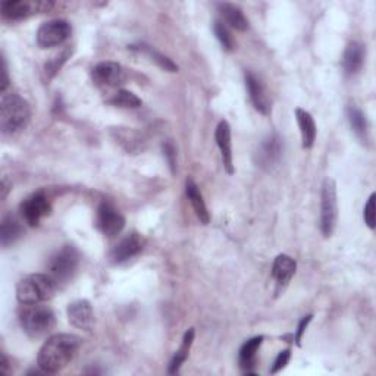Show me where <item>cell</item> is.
<instances>
[{"label":"cell","mask_w":376,"mask_h":376,"mask_svg":"<svg viewBox=\"0 0 376 376\" xmlns=\"http://www.w3.org/2000/svg\"><path fill=\"white\" fill-rule=\"evenodd\" d=\"M81 346V339L71 334H56L42 346L37 365L46 373H57L66 368L68 363L75 357Z\"/></svg>","instance_id":"1"},{"label":"cell","mask_w":376,"mask_h":376,"mask_svg":"<svg viewBox=\"0 0 376 376\" xmlns=\"http://www.w3.org/2000/svg\"><path fill=\"white\" fill-rule=\"evenodd\" d=\"M57 284L48 274H33L24 278L17 285V298L21 305H40L51 300Z\"/></svg>","instance_id":"2"},{"label":"cell","mask_w":376,"mask_h":376,"mask_svg":"<svg viewBox=\"0 0 376 376\" xmlns=\"http://www.w3.org/2000/svg\"><path fill=\"white\" fill-rule=\"evenodd\" d=\"M30 105L18 94H3L0 103V128L5 134H14L30 120Z\"/></svg>","instance_id":"3"},{"label":"cell","mask_w":376,"mask_h":376,"mask_svg":"<svg viewBox=\"0 0 376 376\" xmlns=\"http://www.w3.org/2000/svg\"><path fill=\"white\" fill-rule=\"evenodd\" d=\"M19 322L24 332L31 338H42L52 332L56 323L55 313L47 306L24 305L19 313Z\"/></svg>","instance_id":"4"},{"label":"cell","mask_w":376,"mask_h":376,"mask_svg":"<svg viewBox=\"0 0 376 376\" xmlns=\"http://www.w3.org/2000/svg\"><path fill=\"white\" fill-rule=\"evenodd\" d=\"M80 263V253L75 247L65 246L57 250L47 263V274L51 275L55 283L64 284L69 281L72 275L78 269Z\"/></svg>","instance_id":"5"},{"label":"cell","mask_w":376,"mask_h":376,"mask_svg":"<svg viewBox=\"0 0 376 376\" xmlns=\"http://www.w3.org/2000/svg\"><path fill=\"white\" fill-rule=\"evenodd\" d=\"M338 220V200L337 186L334 179L326 178L322 186L321 196V231L323 237H331L335 231Z\"/></svg>","instance_id":"6"},{"label":"cell","mask_w":376,"mask_h":376,"mask_svg":"<svg viewBox=\"0 0 376 376\" xmlns=\"http://www.w3.org/2000/svg\"><path fill=\"white\" fill-rule=\"evenodd\" d=\"M72 34L71 24L65 19H52L44 22L37 31V44L43 48L64 44Z\"/></svg>","instance_id":"7"},{"label":"cell","mask_w":376,"mask_h":376,"mask_svg":"<svg viewBox=\"0 0 376 376\" xmlns=\"http://www.w3.org/2000/svg\"><path fill=\"white\" fill-rule=\"evenodd\" d=\"M96 226L106 237H115L120 234L125 226V217L114 204L103 202L97 209Z\"/></svg>","instance_id":"8"},{"label":"cell","mask_w":376,"mask_h":376,"mask_svg":"<svg viewBox=\"0 0 376 376\" xmlns=\"http://www.w3.org/2000/svg\"><path fill=\"white\" fill-rule=\"evenodd\" d=\"M19 212L22 220L30 226H37L43 217L51 215L52 206L44 193H35L33 196L27 197L19 206Z\"/></svg>","instance_id":"9"},{"label":"cell","mask_w":376,"mask_h":376,"mask_svg":"<svg viewBox=\"0 0 376 376\" xmlns=\"http://www.w3.org/2000/svg\"><path fill=\"white\" fill-rule=\"evenodd\" d=\"M284 153V143L283 138L278 134H271L268 138H265L256 152V163L265 171H272L278 163L281 162Z\"/></svg>","instance_id":"10"},{"label":"cell","mask_w":376,"mask_h":376,"mask_svg":"<svg viewBox=\"0 0 376 376\" xmlns=\"http://www.w3.org/2000/svg\"><path fill=\"white\" fill-rule=\"evenodd\" d=\"M53 6L51 2H28V0H6L2 3V17L9 21L26 19L34 12H46Z\"/></svg>","instance_id":"11"},{"label":"cell","mask_w":376,"mask_h":376,"mask_svg":"<svg viewBox=\"0 0 376 376\" xmlns=\"http://www.w3.org/2000/svg\"><path fill=\"white\" fill-rule=\"evenodd\" d=\"M93 81L99 87H116L125 80V71L116 62H100L91 71Z\"/></svg>","instance_id":"12"},{"label":"cell","mask_w":376,"mask_h":376,"mask_svg":"<svg viewBox=\"0 0 376 376\" xmlns=\"http://www.w3.org/2000/svg\"><path fill=\"white\" fill-rule=\"evenodd\" d=\"M144 244H145V240L143 235L137 233L128 234L115 246V249L111 253V259L114 263L128 262L129 259L136 258L138 253H141V250L144 249Z\"/></svg>","instance_id":"13"},{"label":"cell","mask_w":376,"mask_h":376,"mask_svg":"<svg viewBox=\"0 0 376 376\" xmlns=\"http://www.w3.org/2000/svg\"><path fill=\"white\" fill-rule=\"evenodd\" d=\"M68 321L72 326L82 331H91L94 325V312L87 300H77L68 306Z\"/></svg>","instance_id":"14"},{"label":"cell","mask_w":376,"mask_h":376,"mask_svg":"<svg viewBox=\"0 0 376 376\" xmlns=\"http://www.w3.org/2000/svg\"><path fill=\"white\" fill-rule=\"evenodd\" d=\"M246 87L254 109L263 115H268L271 112V99L260 78L254 75L253 72H247Z\"/></svg>","instance_id":"15"},{"label":"cell","mask_w":376,"mask_h":376,"mask_svg":"<svg viewBox=\"0 0 376 376\" xmlns=\"http://www.w3.org/2000/svg\"><path fill=\"white\" fill-rule=\"evenodd\" d=\"M215 138L217 147L221 150L222 163L225 171L233 175L234 174V157H233V141H231V127L226 120H221L220 125L216 128Z\"/></svg>","instance_id":"16"},{"label":"cell","mask_w":376,"mask_h":376,"mask_svg":"<svg viewBox=\"0 0 376 376\" xmlns=\"http://www.w3.org/2000/svg\"><path fill=\"white\" fill-rule=\"evenodd\" d=\"M297 271V263L288 254H280L272 265V276L276 281L278 289H281L289 284Z\"/></svg>","instance_id":"17"},{"label":"cell","mask_w":376,"mask_h":376,"mask_svg":"<svg viewBox=\"0 0 376 376\" xmlns=\"http://www.w3.org/2000/svg\"><path fill=\"white\" fill-rule=\"evenodd\" d=\"M366 57V48L361 43H350L344 52L343 68L346 75L353 77L363 68Z\"/></svg>","instance_id":"18"},{"label":"cell","mask_w":376,"mask_h":376,"mask_svg":"<svg viewBox=\"0 0 376 376\" xmlns=\"http://www.w3.org/2000/svg\"><path fill=\"white\" fill-rule=\"evenodd\" d=\"M296 119L300 128V134H301V145L303 149H310L314 144V140H316V124H314L313 116L305 111V109H296Z\"/></svg>","instance_id":"19"},{"label":"cell","mask_w":376,"mask_h":376,"mask_svg":"<svg viewBox=\"0 0 376 376\" xmlns=\"http://www.w3.org/2000/svg\"><path fill=\"white\" fill-rule=\"evenodd\" d=\"M217 10L222 17V22L237 31H246L249 28V21L242 10L233 3H220Z\"/></svg>","instance_id":"20"},{"label":"cell","mask_w":376,"mask_h":376,"mask_svg":"<svg viewBox=\"0 0 376 376\" xmlns=\"http://www.w3.org/2000/svg\"><path fill=\"white\" fill-rule=\"evenodd\" d=\"M186 194H187V199L190 200V203L193 206L194 212H196V216L200 220V222L203 225H208L211 221V215L208 212V208H206V203L203 200V196H202L197 184L194 183L191 178H188L186 181Z\"/></svg>","instance_id":"21"},{"label":"cell","mask_w":376,"mask_h":376,"mask_svg":"<svg viewBox=\"0 0 376 376\" xmlns=\"http://www.w3.org/2000/svg\"><path fill=\"white\" fill-rule=\"evenodd\" d=\"M262 343H263V337L260 335V337H254L242 344V347L240 350L238 361H240L241 369L244 370L246 373H250L251 369L254 368V365H256L258 353H259V348H260Z\"/></svg>","instance_id":"22"},{"label":"cell","mask_w":376,"mask_h":376,"mask_svg":"<svg viewBox=\"0 0 376 376\" xmlns=\"http://www.w3.org/2000/svg\"><path fill=\"white\" fill-rule=\"evenodd\" d=\"M24 229L21 224L15 220L14 216H5L0 224V242H2L3 247H8L22 235Z\"/></svg>","instance_id":"23"},{"label":"cell","mask_w":376,"mask_h":376,"mask_svg":"<svg viewBox=\"0 0 376 376\" xmlns=\"http://www.w3.org/2000/svg\"><path fill=\"white\" fill-rule=\"evenodd\" d=\"M347 118L351 129L355 131V134L361 140V141H368L369 138V124L366 115L363 114L359 107L356 106H350L347 109Z\"/></svg>","instance_id":"24"},{"label":"cell","mask_w":376,"mask_h":376,"mask_svg":"<svg viewBox=\"0 0 376 376\" xmlns=\"http://www.w3.org/2000/svg\"><path fill=\"white\" fill-rule=\"evenodd\" d=\"M193 341H194V328H190L183 338V344H181V347L175 351V356L172 357L171 363H169V369H168L169 375L178 373L179 368L183 366V363L187 360V357L190 355V348L193 346Z\"/></svg>","instance_id":"25"},{"label":"cell","mask_w":376,"mask_h":376,"mask_svg":"<svg viewBox=\"0 0 376 376\" xmlns=\"http://www.w3.org/2000/svg\"><path fill=\"white\" fill-rule=\"evenodd\" d=\"M71 55H72V47L68 46L64 48V51H60L59 53H56L55 56H52L47 60L44 65V75L47 81L52 80L57 74L60 68H62L64 64L71 57Z\"/></svg>","instance_id":"26"},{"label":"cell","mask_w":376,"mask_h":376,"mask_svg":"<svg viewBox=\"0 0 376 376\" xmlns=\"http://www.w3.org/2000/svg\"><path fill=\"white\" fill-rule=\"evenodd\" d=\"M131 48H132V51H138V52H143L145 55H149L152 57L153 62H156L162 69H165L168 72H178V66L172 62L171 59L166 57L165 55L159 53L157 51H154V48H152L150 46L140 44V46H132Z\"/></svg>","instance_id":"27"},{"label":"cell","mask_w":376,"mask_h":376,"mask_svg":"<svg viewBox=\"0 0 376 376\" xmlns=\"http://www.w3.org/2000/svg\"><path fill=\"white\" fill-rule=\"evenodd\" d=\"M109 103H111L112 106L123 107V109H137L143 105L140 97L128 90H119L112 99L109 100Z\"/></svg>","instance_id":"28"},{"label":"cell","mask_w":376,"mask_h":376,"mask_svg":"<svg viewBox=\"0 0 376 376\" xmlns=\"http://www.w3.org/2000/svg\"><path fill=\"white\" fill-rule=\"evenodd\" d=\"M213 30L216 34V39L220 40L221 46L225 48V51L233 52L234 47H235V42H234V37L231 35V33H229L225 24L222 21H216L215 26H213Z\"/></svg>","instance_id":"29"},{"label":"cell","mask_w":376,"mask_h":376,"mask_svg":"<svg viewBox=\"0 0 376 376\" xmlns=\"http://www.w3.org/2000/svg\"><path fill=\"white\" fill-rule=\"evenodd\" d=\"M375 199H376V196H375V194H372V196L368 200V203H366V206H365V211H363V217H365V222L370 229H375V226H376V224H375L376 222Z\"/></svg>","instance_id":"30"},{"label":"cell","mask_w":376,"mask_h":376,"mask_svg":"<svg viewBox=\"0 0 376 376\" xmlns=\"http://www.w3.org/2000/svg\"><path fill=\"white\" fill-rule=\"evenodd\" d=\"M289 357H291V350H289V348L281 351V353L276 356V359H275V361H274V366H272V369H271V373L275 375V373H278V372H281V370L288 365Z\"/></svg>","instance_id":"31"},{"label":"cell","mask_w":376,"mask_h":376,"mask_svg":"<svg viewBox=\"0 0 376 376\" xmlns=\"http://www.w3.org/2000/svg\"><path fill=\"white\" fill-rule=\"evenodd\" d=\"M163 153H165V157L168 159V163L169 166H171V171L175 172L177 171V150L172 145V143H165L163 144Z\"/></svg>","instance_id":"32"},{"label":"cell","mask_w":376,"mask_h":376,"mask_svg":"<svg viewBox=\"0 0 376 376\" xmlns=\"http://www.w3.org/2000/svg\"><path fill=\"white\" fill-rule=\"evenodd\" d=\"M312 319H313L312 314H307V316H305V318H303V319L300 321V323H298V326H297L296 338H294V341H296L297 346H301V338H303V335H305V332H306V330H307L309 323L312 322Z\"/></svg>","instance_id":"33"},{"label":"cell","mask_w":376,"mask_h":376,"mask_svg":"<svg viewBox=\"0 0 376 376\" xmlns=\"http://www.w3.org/2000/svg\"><path fill=\"white\" fill-rule=\"evenodd\" d=\"M8 86H9L8 66H6V60H5V57H2V80H0V91H2V94H5Z\"/></svg>","instance_id":"34"},{"label":"cell","mask_w":376,"mask_h":376,"mask_svg":"<svg viewBox=\"0 0 376 376\" xmlns=\"http://www.w3.org/2000/svg\"><path fill=\"white\" fill-rule=\"evenodd\" d=\"M8 366H9V361L6 356L2 355V360H0V370H2L3 373H8Z\"/></svg>","instance_id":"35"},{"label":"cell","mask_w":376,"mask_h":376,"mask_svg":"<svg viewBox=\"0 0 376 376\" xmlns=\"http://www.w3.org/2000/svg\"><path fill=\"white\" fill-rule=\"evenodd\" d=\"M2 187H3V188H2V190H3V193H2V197L5 199V197H6V194H8V191H9V187H8L6 179H3V186H2Z\"/></svg>","instance_id":"36"}]
</instances>
